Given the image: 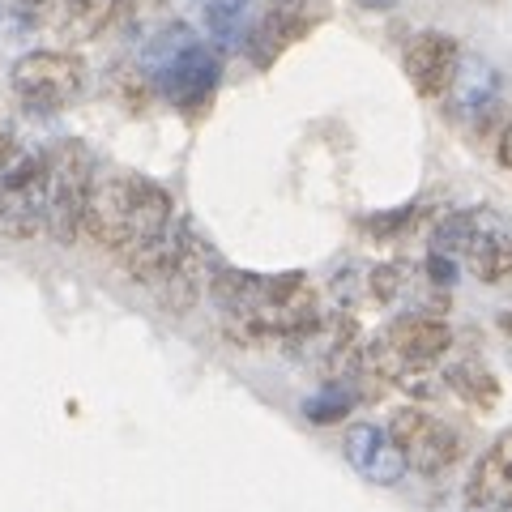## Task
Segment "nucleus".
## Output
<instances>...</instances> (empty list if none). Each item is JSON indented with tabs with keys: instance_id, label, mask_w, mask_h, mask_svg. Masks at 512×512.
<instances>
[{
	"instance_id": "obj_9",
	"label": "nucleus",
	"mask_w": 512,
	"mask_h": 512,
	"mask_svg": "<svg viewBox=\"0 0 512 512\" xmlns=\"http://www.w3.org/2000/svg\"><path fill=\"white\" fill-rule=\"evenodd\" d=\"M466 504L478 512L512 508V427L474 461V470L466 478Z\"/></svg>"
},
{
	"instance_id": "obj_12",
	"label": "nucleus",
	"mask_w": 512,
	"mask_h": 512,
	"mask_svg": "<svg viewBox=\"0 0 512 512\" xmlns=\"http://www.w3.org/2000/svg\"><path fill=\"white\" fill-rule=\"evenodd\" d=\"M303 30H308V26L299 22L295 5H278L274 13H265L261 26L252 30V60L261 64V69H269V64H274L286 47L303 35Z\"/></svg>"
},
{
	"instance_id": "obj_10",
	"label": "nucleus",
	"mask_w": 512,
	"mask_h": 512,
	"mask_svg": "<svg viewBox=\"0 0 512 512\" xmlns=\"http://www.w3.org/2000/svg\"><path fill=\"white\" fill-rule=\"evenodd\" d=\"M448 99H453L457 116H487L500 103V73L483 56H461L457 77L448 86Z\"/></svg>"
},
{
	"instance_id": "obj_13",
	"label": "nucleus",
	"mask_w": 512,
	"mask_h": 512,
	"mask_svg": "<svg viewBox=\"0 0 512 512\" xmlns=\"http://www.w3.org/2000/svg\"><path fill=\"white\" fill-rule=\"evenodd\" d=\"M466 261L474 269V278H483V282L512 278V235L495 231V227H487V222L478 218V235H474V244L466 252Z\"/></svg>"
},
{
	"instance_id": "obj_20",
	"label": "nucleus",
	"mask_w": 512,
	"mask_h": 512,
	"mask_svg": "<svg viewBox=\"0 0 512 512\" xmlns=\"http://www.w3.org/2000/svg\"><path fill=\"white\" fill-rule=\"evenodd\" d=\"M495 154H500V167H504V171H512V124L500 133V146H495Z\"/></svg>"
},
{
	"instance_id": "obj_2",
	"label": "nucleus",
	"mask_w": 512,
	"mask_h": 512,
	"mask_svg": "<svg viewBox=\"0 0 512 512\" xmlns=\"http://www.w3.org/2000/svg\"><path fill=\"white\" fill-rule=\"evenodd\" d=\"M90 192H94V154L73 137L60 141L47 154V218H43V231L56 244H73L82 235Z\"/></svg>"
},
{
	"instance_id": "obj_6",
	"label": "nucleus",
	"mask_w": 512,
	"mask_h": 512,
	"mask_svg": "<svg viewBox=\"0 0 512 512\" xmlns=\"http://www.w3.org/2000/svg\"><path fill=\"white\" fill-rule=\"evenodd\" d=\"M218 274V261H214V248L192 231V222H180V235H175V256H171V269L167 278L154 286L158 303L171 312H188Z\"/></svg>"
},
{
	"instance_id": "obj_17",
	"label": "nucleus",
	"mask_w": 512,
	"mask_h": 512,
	"mask_svg": "<svg viewBox=\"0 0 512 512\" xmlns=\"http://www.w3.org/2000/svg\"><path fill=\"white\" fill-rule=\"evenodd\" d=\"M111 94L124 103V111H146L150 82L141 77V69H116V73H111Z\"/></svg>"
},
{
	"instance_id": "obj_19",
	"label": "nucleus",
	"mask_w": 512,
	"mask_h": 512,
	"mask_svg": "<svg viewBox=\"0 0 512 512\" xmlns=\"http://www.w3.org/2000/svg\"><path fill=\"white\" fill-rule=\"evenodd\" d=\"M427 274H431V282H440V286H453V282H457V261H453V256H440V252H431V261H427Z\"/></svg>"
},
{
	"instance_id": "obj_16",
	"label": "nucleus",
	"mask_w": 512,
	"mask_h": 512,
	"mask_svg": "<svg viewBox=\"0 0 512 512\" xmlns=\"http://www.w3.org/2000/svg\"><path fill=\"white\" fill-rule=\"evenodd\" d=\"M355 410V393L350 389H329V393H320V397H312L308 406H303V414H308L312 423H338V419H346V414Z\"/></svg>"
},
{
	"instance_id": "obj_1",
	"label": "nucleus",
	"mask_w": 512,
	"mask_h": 512,
	"mask_svg": "<svg viewBox=\"0 0 512 512\" xmlns=\"http://www.w3.org/2000/svg\"><path fill=\"white\" fill-rule=\"evenodd\" d=\"M175 231L171 222V197L167 188H158L154 180L141 175H107L94 184L82 235H90L99 248L128 256L141 244H154Z\"/></svg>"
},
{
	"instance_id": "obj_11",
	"label": "nucleus",
	"mask_w": 512,
	"mask_h": 512,
	"mask_svg": "<svg viewBox=\"0 0 512 512\" xmlns=\"http://www.w3.org/2000/svg\"><path fill=\"white\" fill-rule=\"evenodd\" d=\"M111 22H116V0H60L47 26L60 43H90Z\"/></svg>"
},
{
	"instance_id": "obj_21",
	"label": "nucleus",
	"mask_w": 512,
	"mask_h": 512,
	"mask_svg": "<svg viewBox=\"0 0 512 512\" xmlns=\"http://www.w3.org/2000/svg\"><path fill=\"white\" fill-rule=\"evenodd\" d=\"M13 150H18V141H13L5 128H0V163H9V154H13Z\"/></svg>"
},
{
	"instance_id": "obj_3",
	"label": "nucleus",
	"mask_w": 512,
	"mask_h": 512,
	"mask_svg": "<svg viewBox=\"0 0 512 512\" xmlns=\"http://www.w3.org/2000/svg\"><path fill=\"white\" fill-rule=\"evenodd\" d=\"M47 218V158L30 150H13L0 163V235L30 239L43 231Z\"/></svg>"
},
{
	"instance_id": "obj_15",
	"label": "nucleus",
	"mask_w": 512,
	"mask_h": 512,
	"mask_svg": "<svg viewBox=\"0 0 512 512\" xmlns=\"http://www.w3.org/2000/svg\"><path fill=\"white\" fill-rule=\"evenodd\" d=\"M116 22L124 26V35L146 39L167 22V0H116Z\"/></svg>"
},
{
	"instance_id": "obj_5",
	"label": "nucleus",
	"mask_w": 512,
	"mask_h": 512,
	"mask_svg": "<svg viewBox=\"0 0 512 512\" xmlns=\"http://www.w3.org/2000/svg\"><path fill=\"white\" fill-rule=\"evenodd\" d=\"M389 436H393L397 448H402L406 466L414 474H427V478H436L448 466H457V457H461V436L457 431L448 427L444 419H436V414L419 410V406L397 410L389 419Z\"/></svg>"
},
{
	"instance_id": "obj_8",
	"label": "nucleus",
	"mask_w": 512,
	"mask_h": 512,
	"mask_svg": "<svg viewBox=\"0 0 512 512\" xmlns=\"http://www.w3.org/2000/svg\"><path fill=\"white\" fill-rule=\"evenodd\" d=\"M342 453L350 461V470L363 474L367 483H376V487H393V483H402L406 478V457H402V448L393 444V436L384 427H372V423H355L346 431V440H342Z\"/></svg>"
},
{
	"instance_id": "obj_23",
	"label": "nucleus",
	"mask_w": 512,
	"mask_h": 512,
	"mask_svg": "<svg viewBox=\"0 0 512 512\" xmlns=\"http://www.w3.org/2000/svg\"><path fill=\"white\" fill-rule=\"evenodd\" d=\"M13 9H30V5H43V0H9Z\"/></svg>"
},
{
	"instance_id": "obj_18",
	"label": "nucleus",
	"mask_w": 512,
	"mask_h": 512,
	"mask_svg": "<svg viewBox=\"0 0 512 512\" xmlns=\"http://www.w3.org/2000/svg\"><path fill=\"white\" fill-rule=\"evenodd\" d=\"M367 286H372V295L380 303H393L397 295H402V286H406V265H380L372 278H367Z\"/></svg>"
},
{
	"instance_id": "obj_7",
	"label": "nucleus",
	"mask_w": 512,
	"mask_h": 512,
	"mask_svg": "<svg viewBox=\"0 0 512 512\" xmlns=\"http://www.w3.org/2000/svg\"><path fill=\"white\" fill-rule=\"evenodd\" d=\"M457 64H461V47L453 35H444V30H427L419 35L410 47H406V77L419 99H440L448 94L457 77Z\"/></svg>"
},
{
	"instance_id": "obj_14",
	"label": "nucleus",
	"mask_w": 512,
	"mask_h": 512,
	"mask_svg": "<svg viewBox=\"0 0 512 512\" xmlns=\"http://www.w3.org/2000/svg\"><path fill=\"white\" fill-rule=\"evenodd\" d=\"M444 380H448V389H453L461 402H470V406H478V410H491L495 402H500V380H495L491 367H483L478 359L453 363V367L444 372Z\"/></svg>"
},
{
	"instance_id": "obj_22",
	"label": "nucleus",
	"mask_w": 512,
	"mask_h": 512,
	"mask_svg": "<svg viewBox=\"0 0 512 512\" xmlns=\"http://www.w3.org/2000/svg\"><path fill=\"white\" fill-rule=\"evenodd\" d=\"M355 5H359V9H376V13H380V9H393V5H402V0H355Z\"/></svg>"
},
{
	"instance_id": "obj_4",
	"label": "nucleus",
	"mask_w": 512,
	"mask_h": 512,
	"mask_svg": "<svg viewBox=\"0 0 512 512\" xmlns=\"http://www.w3.org/2000/svg\"><path fill=\"white\" fill-rule=\"evenodd\" d=\"M86 64L69 52H26L13 64V94L35 111H64L82 99Z\"/></svg>"
}]
</instances>
